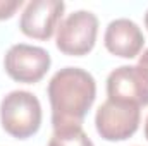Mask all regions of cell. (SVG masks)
I'll list each match as a JSON object with an SVG mask.
<instances>
[{
  "label": "cell",
  "mask_w": 148,
  "mask_h": 146,
  "mask_svg": "<svg viewBox=\"0 0 148 146\" xmlns=\"http://www.w3.org/2000/svg\"><path fill=\"white\" fill-rule=\"evenodd\" d=\"M103 45L115 57L134 59L136 55H140L145 45V36L141 28L134 21L121 17L107 26L103 35Z\"/></svg>",
  "instance_id": "cell-8"
},
{
  "label": "cell",
  "mask_w": 148,
  "mask_h": 146,
  "mask_svg": "<svg viewBox=\"0 0 148 146\" xmlns=\"http://www.w3.org/2000/svg\"><path fill=\"white\" fill-rule=\"evenodd\" d=\"M109 100L131 103L136 107L148 105V74L140 65H121L107 77Z\"/></svg>",
  "instance_id": "cell-6"
},
{
  "label": "cell",
  "mask_w": 148,
  "mask_h": 146,
  "mask_svg": "<svg viewBox=\"0 0 148 146\" xmlns=\"http://www.w3.org/2000/svg\"><path fill=\"white\" fill-rule=\"evenodd\" d=\"M138 65L148 74V50L143 52V55H140V60H138Z\"/></svg>",
  "instance_id": "cell-11"
},
{
  "label": "cell",
  "mask_w": 148,
  "mask_h": 146,
  "mask_svg": "<svg viewBox=\"0 0 148 146\" xmlns=\"http://www.w3.org/2000/svg\"><path fill=\"white\" fill-rule=\"evenodd\" d=\"M145 138L148 141V117H147V122H145Z\"/></svg>",
  "instance_id": "cell-12"
},
{
  "label": "cell",
  "mask_w": 148,
  "mask_h": 146,
  "mask_svg": "<svg viewBox=\"0 0 148 146\" xmlns=\"http://www.w3.org/2000/svg\"><path fill=\"white\" fill-rule=\"evenodd\" d=\"M145 26H147V29H148V10H147V14H145Z\"/></svg>",
  "instance_id": "cell-13"
},
{
  "label": "cell",
  "mask_w": 148,
  "mask_h": 146,
  "mask_svg": "<svg viewBox=\"0 0 148 146\" xmlns=\"http://www.w3.org/2000/svg\"><path fill=\"white\" fill-rule=\"evenodd\" d=\"M48 146H95L93 141L88 138V134L83 131L81 126L66 127L53 131V136L50 138Z\"/></svg>",
  "instance_id": "cell-9"
},
{
  "label": "cell",
  "mask_w": 148,
  "mask_h": 146,
  "mask_svg": "<svg viewBox=\"0 0 148 146\" xmlns=\"http://www.w3.org/2000/svg\"><path fill=\"white\" fill-rule=\"evenodd\" d=\"M97 98V83L88 71L64 67L48 83L53 131L81 126Z\"/></svg>",
  "instance_id": "cell-1"
},
{
  "label": "cell",
  "mask_w": 148,
  "mask_h": 146,
  "mask_svg": "<svg viewBox=\"0 0 148 146\" xmlns=\"http://www.w3.org/2000/svg\"><path fill=\"white\" fill-rule=\"evenodd\" d=\"M52 64L50 53L41 48L26 43H17L9 48L3 59L5 72L17 83L35 84L45 77Z\"/></svg>",
  "instance_id": "cell-5"
},
{
  "label": "cell",
  "mask_w": 148,
  "mask_h": 146,
  "mask_svg": "<svg viewBox=\"0 0 148 146\" xmlns=\"http://www.w3.org/2000/svg\"><path fill=\"white\" fill-rule=\"evenodd\" d=\"M98 35V19L90 10H76L60 21L57 28V48L73 57L86 55L93 50Z\"/></svg>",
  "instance_id": "cell-3"
},
{
  "label": "cell",
  "mask_w": 148,
  "mask_h": 146,
  "mask_svg": "<svg viewBox=\"0 0 148 146\" xmlns=\"http://www.w3.org/2000/svg\"><path fill=\"white\" fill-rule=\"evenodd\" d=\"M141 112L140 107L122 102L107 100L95 115L97 132L105 141H124L129 139L140 127Z\"/></svg>",
  "instance_id": "cell-4"
},
{
  "label": "cell",
  "mask_w": 148,
  "mask_h": 146,
  "mask_svg": "<svg viewBox=\"0 0 148 146\" xmlns=\"http://www.w3.org/2000/svg\"><path fill=\"white\" fill-rule=\"evenodd\" d=\"M0 122L7 134L28 139L41 126V103L29 91L16 89L3 96L0 103Z\"/></svg>",
  "instance_id": "cell-2"
},
{
  "label": "cell",
  "mask_w": 148,
  "mask_h": 146,
  "mask_svg": "<svg viewBox=\"0 0 148 146\" xmlns=\"http://www.w3.org/2000/svg\"><path fill=\"white\" fill-rule=\"evenodd\" d=\"M23 5V0H0V21L9 19Z\"/></svg>",
  "instance_id": "cell-10"
},
{
  "label": "cell",
  "mask_w": 148,
  "mask_h": 146,
  "mask_svg": "<svg viewBox=\"0 0 148 146\" xmlns=\"http://www.w3.org/2000/svg\"><path fill=\"white\" fill-rule=\"evenodd\" d=\"M66 3L62 0H31L19 21L21 31L35 40H50L60 24Z\"/></svg>",
  "instance_id": "cell-7"
}]
</instances>
